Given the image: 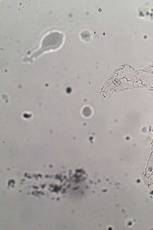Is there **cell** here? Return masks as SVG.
<instances>
[{
  "label": "cell",
  "instance_id": "1",
  "mask_svg": "<svg viewBox=\"0 0 153 230\" xmlns=\"http://www.w3.org/2000/svg\"><path fill=\"white\" fill-rule=\"evenodd\" d=\"M153 169V152H152L149 157L147 171L148 173L151 172Z\"/></svg>",
  "mask_w": 153,
  "mask_h": 230
},
{
  "label": "cell",
  "instance_id": "2",
  "mask_svg": "<svg viewBox=\"0 0 153 230\" xmlns=\"http://www.w3.org/2000/svg\"><path fill=\"white\" fill-rule=\"evenodd\" d=\"M152 152H153V141L152 145Z\"/></svg>",
  "mask_w": 153,
  "mask_h": 230
}]
</instances>
